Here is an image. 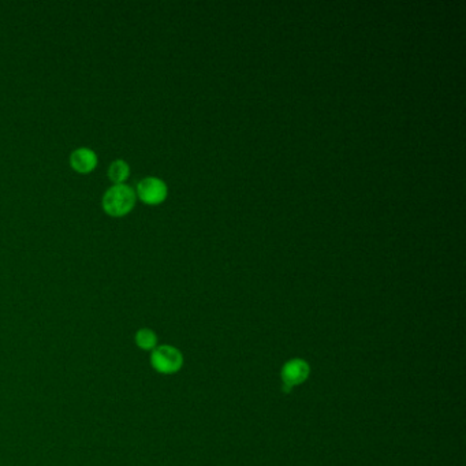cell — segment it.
<instances>
[{"label":"cell","mask_w":466,"mask_h":466,"mask_svg":"<svg viewBox=\"0 0 466 466\" xmlns=\"http://www.w3.org/2000/svg\"><path fill=\"white\" fill-rule=\"evenodd\" d=\"M137 196L133 188L126 183L114 185L103 196L101 206L104 212L112 218H122L132 212Z\"/></svg>","instance_id":"1"},{"label":"cell","mask_w":466,"mask_h":466,"mask_svg":"<svg viewBox=\"0 0 466 466\" xmlns=\"http://www.w3.org/2000/svg\"><path fill=\"white\" fill-rule=\"evenodd\" d=\"M168 195L166 182L156 176H146L137 185L135 196L149 205H158L166 200Z\"/></svg>","instance_id":"2"},{"label":"cell","mask_w":466,"mask_h":466,"mask_svg":"<svg viewBox=\"0 0 466 466\" xmlns=\"http://www.w3.org/2000/svg\"><path fill=\"white\" fill-rule=\"evenodd\" d=\"M152 366L160 372V373H175L181 369L183 359L182 354L172 346H159L155 347L152 357H151Z\"/></svg>","instance_id":"3"},{"label":"cell","mask_w":466,"mask_h":466,"mask_svg":"<svg viewBox=\"0 0 466 466\" xmlns=\"http://www.w3.org/2000/svg\"><path fill=\"white\" fill-rule=\"evenodd\" d=\"M99 158L96 152L91 148H78L74 149L70 155V166L80 174H89L98 166Z\"/></svg>","instance_id":"4"},{"label":"cell","mask_w":466,"mask_h":466,"mask_svg":"<svg viewBox=\"0 0 466 466\" xmlns=\"http://www.w3.org/2000/svg\"><path fill=\"white\" fill-rule=\"evenodd\" d=\"M309 375V366L302 360H292L282 369V380L285 383V389H293L306 380Z\"/></svg>","instance_id":"5"},{"label":"cell","mask_w":466,"mask_h":466,"mask_svg":"<svg viewBox=\"0 0 466 466\" xmlns=\"http://www.w3.org/2000/svg\"><path fill=\"white\" fill-rule=\"evenodd\" d=\"M107 175H108V179L114 182V185H122L130 175V166L128 162L118 159L110 165Z\"/></svg>","instance_id":"6"},{"label":"cell","mask_w":466,"mask_h":466,"mask_svg":"<svg viewBox=\"0 0 466 466\" xmlns=\"http://www.w3.org/2000/svg\"><path fill=\"white\" fill-rule=\"evenodd\" d=\"M135 342H137L138 347H141L144 350H152V349L156 347L158 338L152 330L141 329L140 331H137V333H135Z\"/></svg>","instance_id":"7"}]
</instances>
